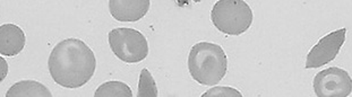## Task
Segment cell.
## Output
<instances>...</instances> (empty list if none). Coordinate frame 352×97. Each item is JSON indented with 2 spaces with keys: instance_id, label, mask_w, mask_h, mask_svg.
Listing matches in <instances>:
<instances>
[{
  "instance_id": "cell-11",
  "label": "cell",
  "mask_w": 352,
  "mask_h": 97,
  "mask_svg": "<svg viewBox=\"0 0 352 97\" xmlns=\"http://www.w3.org/2000/svg\"><path fill=\"white\" fill-rule=\"evenodd\" d=\"M157 83L153 79L148 69H143L140 74V83H138V97H157Z\"/></svg>"
},
{
  "instance_id": "cell-6",
  "label": "cell",
  "mask_w": 352,
  "mask_h": 97,
  "mask_svg": "<svg viewBox=\"0 0 352 97\" xmlns=\"http://www.w3.org/2000/svg\"><path fill=\"white\" fill-rule=\"evenodd\" d=\"M346 27L336 29L333 32L320 38L317 44H315L311 51L308 52L305 68H320L336 60L340 50L346 42Z\"/></svg>"
},
{
  "instance_id": "cell-8",
  "label": "cell",
  "mask_w": 352,
  "mask_h": 97,
  "mask_svg": "<svg viewBox=\"0 0 352 97\" xmlns=\"http://www.w3.org/2000/svg\"><path fill=\"white\" fill-rule=\"evenodd\" d=\"M25 33L15 24L0 26V55L15 57L25 46Z\"/></svg>"
},
{
  "instance_id": "cell-5",
  "label": "cell",
  "mask_w": 352,
  "mask_h": 97,
  "mask_svg": "<svg viewBox=\"0 0 352 97\" xmlns=\"http://www.w3.org/2000/svg\"><path fill=\"white\" fill-rule=\"evenodd\" d=\"M313 88L318 97H348L352 93V78L344 69L331 67L317 72Z\"/></svg>"
},
{
  "instance_id": "cell-2",
  "label": "cell",
  "mask_w": 352,
  "mask_h": 97,
  "mask_svg": "<svg viewBox=\"0 0 352 97\" xmlns=\"http://www.w3.org/2000/svg\"><path fill=\"white\" fill-rule=\"evenodd\" d=\"M188 70L199 85H218L227 74V55L222 46L215 43H197L189 52Z\"/></svg>"
},
{
  "instance_id": "cell-3",
  "label": "cell",
  "mask_w": 352,
  "mask_h": 97,
  "mask_svg": "<svg viewBox=\"0 0 352 97\" xmlns=\"http://www.w3.org/2000/svg\"><path fill=\"white\" fill-rule=\"evenodd\" d=\"M253 10L243 0H219L212 8L213 25L227 36H241L253 24Z\"/></svg>"
},
{
  "instance_id": "cell-12",
  "label": "cell",
  "mask_w": 352,
  "mask_h": 97,
  "mask_svg": "<svg viewBox=\"0 0 352 97\" xmlns=\"http://www.w3.org/2000/svg\"><path fill=\"white\" fill-rule=\"evenodd\" d=\"M202 97H243L241 92L231 87H218L211 88L208 92H205Z\"/></svg>"
},
{
  "instance_id": "cell-9",
  "label": "cell",
  "mask_w": 352,
  "mask_h": 97,
  "mask_svg": "<svg viewBox=\"0 0 352 97\" xmlns=\"http://www.w3.org/2000/svg\"><path fill=\"white\" fill-rule=\"evenodd\" d=\"M6 97H52V94L45 85L38 81H22L8 89Z\"/></svg>"
},
{
  "instance_id": "cell-13",
  "label": "cell",
  "mask_w": 352,
  "mask_h": 97,
  "mask_svg": "<svg viewBox=\"0 0 352 97\" xmlns=\"http://www.w3.org/2000/svg\"><path fill=\"white\" fill-rule=\"evenodd\" d=\"M8 74V64L3 57H0V84L6 79Z\"/></svg>"
},
{
  "instance_id": "cell-10",
  "label": "cell",
  "mask_w": 352,
  "mask_h": 97,
  "mask_svg": "<svg viewBox=\"0 0 352 97\" xmlns=\"http://www.w3.org/2000/svg\"><path fill=\"white\" fill-rule=\"evenodd\" d=\"M94 97H133V92L122 81H110L96 89Z\"/></svg>"
},
{
  "instance_id": "cell-1",
  "label": "cell",
  "mask_w": 352,
  "mask_h": 97,
  "mask_svg": "<svg viewBox=\"0 0 352 97\" xmlns=\"http://www.w3.org/2000/svg\"><path fill=\"white\" fill-rule=\"evenodd\" d=\"M49 72L61 87H83L96 72L94 52L80 39H66L52 48L48 60Z\"/></svg>"
},
{
  "instance_id": "cell-4",
  "label": "cell",
  "mask_w": 352,
  "mask_h": 97,
  "mask_svg": "<svg viewBox=\"0 0 352 97\" xmlns=\"http://www.w3.org/2000/svg\"><path fill=\"white\" fill-rule=\"evenodd\" d=\"M109 46L113 55L127 64H138L148 58V43L143 33L129 27H118L110 31Z\"/></svg>"
},
{
  "instance_id": "cell-7",
  "label": "cell",
  "mask_w": 352,
  "mask_h": 97,
  "mask_svg": "<svg viewBox=\"0 0 352 97\" xmlns=\"http://www.w3.org/2000/svg\"><path fill=\"white\" fill-rule=\"evenodd\" d=\"M150 0H110L111 16L118 22L135 23L142 20L150 10Z\"/></svg>"
}]
</instances>
